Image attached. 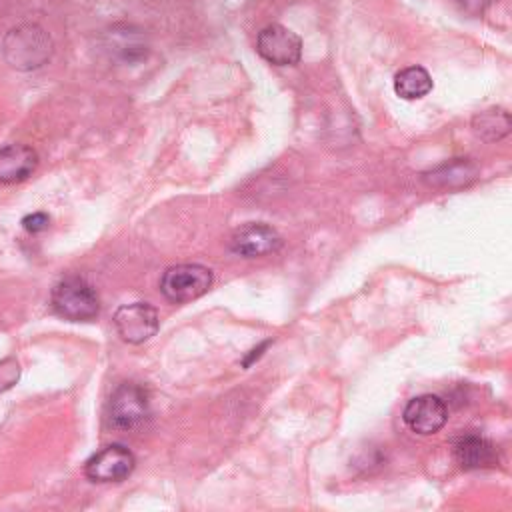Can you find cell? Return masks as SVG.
Segmentation results:
<instances>
[{
  "label": "cell",
  "instance_id": "obj_4",
  "mask_svg": "<svg viewBox=\"0 0 512 512\" xmlns=\"http://www.w3.org/2000/svg\"><path fill=\"white\" fill-rule=\"evenodd\" d=\"M212 280V270L202 264H176L162 274L160 290L170 302L180 304L206 294Z\"/></svg>",
  "mask_w": 512,
  "mask_h": 512
},
{
  "label": "cell",
  "instance_id": "obj_12",
  "mask_svg": "<svg viewBox=\"0 0 512 512\" xmlns=\"http://www.w3.org/2000/svg\"><path fill=\"white\" fill-rule=\"evenodd\" d=\"M478 178V166L470 158H454L444 162L430 172H424V182L434 188H462Z\"/></svg>",
  "mask_w": 512,
  "mask_h": 512
},
{
  "label": "cell",
  "instance_id": "obj_7",
  "mask_svg": "<svg viewBox=\"0 0 512 512\" xmlns=\"http://www.w3.org/2000/svg\"><path fill=\"white\" fill-rule=\"evenodd\" d=\"M136 466L134 454L122 444H110L88 458L84 472L94 482H120L132 474Z\"/></svg>",
  "mask_w": 512,
  "mask_h": 512
},
{
  "label": "cell",
  "instance_id": "obj_14",
  "mask_svg": "<svg viewBox=\"0 0 512 512\" xmlns=\"http://www.w3.org/2000/svg\"><path fill=\"white\" fill-rule=\"evenodd\" d=\"M394 90L404 100H418L432 90V78L426 68L408 66L394 76Z\"/></svg>",
  "mask_w": 512,
  "mask_h": 512
},
{
  "label": "cell",
  "instance_id": "obj_8",
  "mask_svg": "<svg viewBox=\"0 0 512 512\" xmlns=\"http://www.w3.org/2000/svg\"><path fill=\"white\" fill-rule=\"evenodd\" d=\"M282 246V236L266 222H248L234 230L230 250L242 258H260L276 252Z\"/></svg>",
  "mask_w": 512,
  "mask_h": 512
},
{
  "label": "cell",
  "instance_id": "obj_18",
  "mask_svg": "<svg viewBox=\"0 0 512 512\" xmlns=\"http://www.w3.org/2000/svg\"><path fill=\"white\" fill-rule=\"evenodd\" d=\"M460 4V8L468 14H480L484 12V8L490 4V0H456Z\"/></svg>",
  "mask_w": 512,
  "mask_h": 512
},
{
  "label": "cell",
  "instance_id": "obj_5",
  "mask_svg": "<svg viewBox=\"0 0 512 512\" xmlns=\"http://www.w3.org/2000/svg\"><path fill=\"white\" fill-rule=\"evenodd\" d=\"M256 50L274 66H292L302 56V40L282 24H268L258 32Z\"/></svg>",
  "mask_w": 512,
  "mask_h": 512
},
{
  "label": "cell",
  "instance_id": "obj_15",
  "mask_svg": "<svg viewBox=\"0 0 512 512\" xmlns=\"http://www.w3.org/2000/svg\"><path fill=\"white\" fill-rule=\"evenodd\" d=\"M110 42H108V48L120 56L122 60H136V58H142L146 54V46H144V38L138 30L130 28V26H114L110 30Z\"/></svg>",
  "mask_w": 512,
  "mask_h": 512
},
{
  "label": "cell",
  "instance_id": "obj_11",
  "mask_svg": "<svg viewBox=\"0 0 512 512\" xmlns=\"http://www.w3.org/2000/svg\"><path fill=\"white\" fill-rule=\"evenodd\" d=\"M38 166V154L26 144H8L0 148V182L16 184L26 180Z\"/></svg>",
  "mask_w": 512,
  "mask_h": 512
},
{
  "label": "cell",
  "instance_id": "obj_3",
  "mask_svg": "<svg viewBox=\"0 0 512 512\" xmlns=\"http://www.w3.org/2000/svg\"><path fill=\"white\" fill-rule=\"evenodd\" d=\"M110 424L118 430H136L150 418L148 392L136 382H122L110 396Z\"/></svg>",
  "mask_w": 512,
  "mask_h": 512
},
{
  "label": "cell",
  "instance_id": "obj_17",
  "mask_svg": "<svg viewBox=\"0 0 512 512\" xmlns=\"http://www.w3.org/2000/svg\"><path fill=\"white\" fill-rule=\"evenodd\" d=\"M48 224H50V218H48V214H44V212H32V214H28V216L22 218V226H24V230L30 232V234H36V232L46 230Z\"/></svg>",
  "mask_w": 512,
  "mask_h": 512
},
{
  "label": "cell",
  "instance_id": "obj_16",
  "mask_svg": "<svg viewBox=\"0 0 512 512\" xmlns=\"http://www.w3.org/2000/svg\"><path fill=\"white\" fill-rule=\"evenodd\" d=\"M20 378V362L16 358L0 360V392L12 388Z\"/></svg>",
  "mask_w": 512,
  "mask_h": 512
},
{
  "label": "cell",
  "instance_id": "obj_2",
  "mask_svg": "<svg viewBox=\"0 0 512 512\" xmlns=\"http://www.w3.org/2000/svg\"><path fill=\"white\" fill-rule=\"evenodd\" d=\"M52 308L66 320L86 322L98 316L100 300L94 286L82 276L62 278L50 294Z\"/></svg>",
  "mask_w": 512,
  "mask_h": 512
},
{
  "label": "cell",
  "instance_id": "obj_13",
  "mask_svg": "<svg viewBox=\"0 0 512 512\" xmlns=\"http://www.w3.org/2000/svg\"><path fill=\"white\" fill-rule=\"evenodd\" d=\"M510 128H512V120L504 108H488L484 112H478L472 118V130L484 142H494L504 138L510 132Z\"/></svg>",
  "mask_w": 512,
  "mask_h": 512
},
{
  "label": "cell",
  "instance_id": "obj_1",
  "mask_svg": "<svg viewBox=\"0 0 512 512\" xmlns=\"http://www.w3.org/2000/svg\"><path fill=\"white\" fill-rule=\"evenodd\" d=\"M2 52L12 68L34 70L50 60L52 38L38 24H20L4 36Z\"/></svg>",
  "mask_w": 512,
  "mask_h": 512
},
{
  "label": "cell",
  "instance_id": "obj_6",
  "mask_svg": "<svg viewBox=\"0 0 512 512\" xmlns=\"http://www.w3.org/2000/svg\"><path fill=\"white\" fill-rule=\"evenodd\" d=\"M114 326L124 342L140 344L158 332L160 318L152 304L132 302V304L120 306L114 312Z\"/></svg>",
  "mask_w": 512,
  "mask_h": 512
},
{
  "label": "cell",
  "instance_id": "obj_10",
  "mask_svg": "<svg viewBox=\"0 0 512 512\" xmlns=\"http://www.w3.org/2000/svg\"><path fill=\"white\" fill-rule=\"evenodd\" d=\"M454 458L464 470L492 468L498 464V450L484 436L466 434L454 444Z\"/></svg>",
  "mask_w": 512,
  "mask_h": 512
},
{
  "label": "cell",
  "instance_id": "obj_9",
  "mask_svg": "<svg viewBox=\"0 0 512 512\" xmlns=\"http://www.w3.org/2000/svg\"><path fill=\"white\" fill-rule=\"evenodd\" d=\"M406 426L422 436L438 432L448 420V408L436 394H422L412 398L402 414Z\"/></svg>",
  "mask_w": 512,
  "mask_h": 512
}]
</instances>
